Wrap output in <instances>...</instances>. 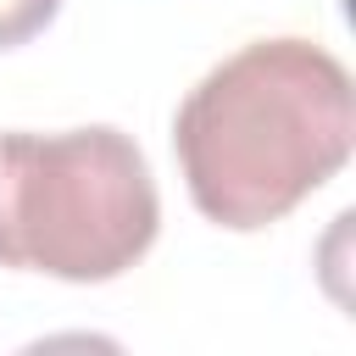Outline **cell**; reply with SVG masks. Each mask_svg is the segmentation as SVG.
<instances>
[{
    "label": "cell",
    "instance_id": "obj_1",
    "mask_svg": "<svg viewBox=\"0 0 356 356\" xmlns=\"http://www.w3.org/2000/svg\"><path fill=\"white\" fill-rule=\"evenodd\" d=\"M356 145V89L312 39H256L217 61L172 117L189 200L217 228L250 234L323 189Z\"/></svg>",
    "mask_w": 356,
    "mask_h": 356
},
{
    "label": "cell",
    "instance_id": "obj_2",
    "mask_svg": "<svg viewBox=\"0 0 356 356\" xmlns=\"http://www.w3.org/2000/svg\"><path fill=\"white\" fill-rule=\"evenodd\" d=\"M156 178L122 128L0 134V267L106 284L156 245Z\"/></svg>",
    "mask_w": 356,
    "mask_h": 356
},
{
    "label": "cell",
    "instance_id": "obj_3",
    "mask_svg": "<svg viewBox=\"0 0 356 356\" xmlns=\"http://www.w3.org/2000/svg\"><path fill=\"white\" fill-rule=\"evenodd\" d=\"M61 0H0V50L28 44L33 33H44L56 22Z\"/></svg>",
    "mask_w": 356,
    "mask_h": 356
},
{
    "label": "cell",
    "instance_id": "obj_4",
    "mask_svg": "<svg viewBox=\"0 0 356 356\" xmlns=\"http://www.w3.org/2000/svg\"><path fill=\"white\" fill-rule=\"evenodd\" d=\"M17 356H128L111 334H95V328H61V334H44L33 345H22Z\"/></svg>",
    "mask_w": 356,
    "mask_h": 356
}]
</instances>
